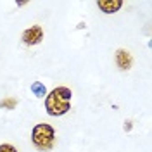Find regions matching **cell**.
Instances as JSON below:
<instances>
[{
    "label": "cell",
    "mask_w": 152,
    "mask_h": 152,
    "mask_svg": "<svg viewBox=\"0 0 152 152\" xmlns=\"http://www.w3.org/2000/svg\"><path fill=\"white\" fill-rule=\"evenodd\" d=\"M31 142L38 151L47 152L52 151V147L56 145V130L54 126L48 123H38L31 130Z\"/></svg>",
    "instance_id": "cell-2"
},
{
    "label": "cell",
    "mask_w": 152,
    "mask_h": 152,
    "mask_svg": "<svg viewBox=\"0 0 152 152\" xmlns=\"http://www.w3.org/2000/svg\"><path fill=\"white\" fill-rule=\"evenodd\" d=\"M31 92L37 95L38 99H43V97L47 95V88H45V85H43L42 81H35V83L31 85Z\"/></svg>",
    "instance_id": "cell-6"
},
{
    "label": "cell",
    "mask_w": 152,
    "mask_h": 152,
    "mask_svg": "<svg viewBox=\"0 0 152 152\" xmlns=\"http://www.w3.org/2000/svg\"><path fill=\"white\" fill-rule=\"evenodd\" d=\"M97 7L104 14H114V12H118L123 7V0H99Z\"/></svg>",
    "instance_id": "cell-5"
},
{
    "label": "cell",
    "mask_w": 152,
    "mask_h": 152,
    "mask_svg": "<svg viewBox=\"0 0 152 152\" xmlns=\"http://www.w3.org/2000/svg\"><path fill=\"white\" fill-rule=\"evenodd\" d=\"M42 40H43V28L38 26V24L29 26V28L24 29L23 35H21V42H23L24 45H28V47H33V45L42 43Z\"/></svg>",
    "instance_id": "cell-3"
},
{
    "label": "cell",
    "mask_w": 152,
    "mask_h": 152,
    "mask_svg": "<svg viewBox=\"0 0 152 152\" xmlns=\"http://www.w3.org/2000/svg\"><path fill=\"white\" fill-rule=\"evenodd\" d=\"M0 152H18V149L12 143H2L0 145Z\"/></svg>",
    "instance_id": "cell-8"
},
{
    "label": "cell",
    "mask_w": 152,
    "mask_h": 152,
    "mask_svg": "<svg viewBox=\"0 0 152 152\" xmlns=\"http://www.w3.org/2000/svg\"><path fill=\"white\" fill-rule=\"evenodd\" d=\"M16 105H18V99H14V97H5V99H2L0 100V109H16Z\"/></svg>",
    "instance_id": "cell-7"
},
{
    "label": "cell",
    "mask_w": 152,
    "mask_h": 152,
    "mask_svg": "<svg viewBox=\"0 0 152 152\" xmlns=\"http://www.w3.org/2000/svg\"><path fill=\"white\" fill-rule=\"evenodd\" d=\"M116 66L119 67V71H130L133 66V56L126 48H118L116 50Z\"/></svg>",
    "instance_id": "cell-4"
},
{
    "label": "cell",
    "mask_w": 152,
    "mask_h": 152,
    "mask_svg": "<svg viewBox=\"0 0 152 152\" xmlns=\"http://www.w3.org/2000/svg\"><path fill=\"white\" fill-rule=\"evenodd\" d=\"M71 99L73 92L67 86H56L54 90H50L45 95V111L48 116L57 118V116H64L71 109Z\"/></svg>",
    "instance_id": "cell-1"
},
{
    "label": "cell",
    "mask_w": 152,
    "mask_h": 152,
    "mask_svg": "<svg viewBox=\"0 0 152 152\" xmlns=\"http://www.w3.org/2000/svg\"><path fill=\"white\" fill-rule=\"evenodd\" d=\"M124 130H132V121H126V124H124Z\"/></svg>",
    "instance_id": "cell-9"
}]
</instances>
